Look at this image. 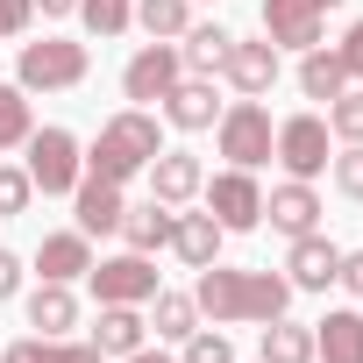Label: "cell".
Instances as JSON below:
<instances>
[{"label": "cell", "mask_w": 363, "mask_h": 363, "mask_svg": "<svg viewBox=\"0 0 363 363\" xmlns=\"http://www.w3.org/2000/svg\"><path fill=\"white\" fill-rule=\"evenodd\" d=\"M178 79H186V57H178V43H143L121 72V93L128 100H164Z\"/></svg>", "instance_id": "cell-9"}, {"label": "cell", "mask_w": 363, "mask_h": 363, "mask_svg": "<svg viewBox=\"0 0 363 363\" xmlns=\"http://www.w3.org/2000/svg\"><path fill=\"white\" fill-rule=\"evenodd\" d=\"M86 72H93V50L72 43V36L22 43V57H15V86H22V93H65V86H79Z\"/></svg>", "instance_id": "cell-3"}, {"label": "cell", "mask_w": 363, "mask_h": 363, "mask_svg": "<svg viewBox=\"0 0 363 363\" xmlns=\"http://www.w3.org/2000/svg\"><path fill=\"white\" fill-rule=\"evenodd\" d=\"M29 200H36V186H29V171H15V164H0V221H8V214H29Z\"/></svg>", "instance_id": "cell-32"}, {"label": "cell", "mask_w": 363, "mask_h": 363, "mask_svg": "<svg viewBox=\"0 0 363 363\" xmlns=\"http://www.w3.org/2000/svg\"><path fill=\"white\" fill-rule=\"evenodd\" d=\"M221 235H228V228H221L214 214H178V221H171V250H178L186 271H207V264L221 257Z\"/></svg>", "instance_id": "cell-20"}, {"label": "cell", "mask_w": 363, "mask_h": 363, "mask_svg": "<svg viewBox=\"0 0 363 363\" xmlns=\"http://www.w3.org/2000/svg\"><path fill=\"white\" fill-rule=\"evenodd\" d=\"M157 150H164L157 114L128 107V114L100 121V135H93V150H86V171H93V178H107V186H128L135 171H150V157H157Z\"/></svg>", "instance_id": "cell-2"}, {"label": "cell", "mask_w": 363, "mask_h": 363, "mask_svg": "<svg viewBox=\"0 0 363 363\" xmlns=\"http://www.w3.org/2000/svg\"><path fill=\"white\" fill-rule=\"evenodd\" d=\"M228 43H235V36H228L221 22H186V36H178V57H186L193 79H214V72L228 65Z\"/></svg>", "instance_id": "cell-21"}, {"label": "cell", "mask_w": 363, "mask_h": 363, "mask_svg": "<svg viewBox=\"0 0 363 363\" xmlns=\"http://www.w3.org/2000/svg\"><path fill=\"white\" fill-rule=\"evenodd\" d=\"M178 363H235V342L221 335V328H193L186 335V356Z\"/></svg>", "instance_id": "cell-30"}, {"label": "cell", "mask_w": 363, "mask_h": 363, "mask_svg": "<svg viewBox=\"0 0 363 363\" xmlns=\"http://www.w3.org/2000/svg\"><path fill=\"white\" fill-rule=\"evenodd\" d=\"M264 221H271L278 235H313V228H320V193L306 186V178H285V186L264 193Z\"/></svg>", "instance_id": "cell-12"}, {"label": "cell", "mask_w": 363, "mask_h": 363, "mask_svg": "<svg viewBox=\"0 0 363 363\" xmlns=\"http://www.w3.org/2000/svg\"><path fill=\"white\" fill-rule=\"evenodd\" d=\"M299 93H306V100H335V93H349V72H342V57H335L328 43L299 50Z\"/></svg>", "instance_id": "cell-24"}, {"label": "cell", "mask_w": 363, "mask_h": 363, "mask_svg": "<svg viewBox=\"0 0 363 363\" xmlns=\"http://www.w3.org/2000/svg\"><path fill=\"white\" fill-rule=\"evenodd\" d=\"M221 72H228V86H235L242 100H264V93L278 86L285 57H278V43H271V36H257V43H242V36H235V43H228V65H221Z\"/></svg>", "instance_id": "cell-10"}, {"label": "cell", "mask_w": 363, "mask_h": 363, "mask_svg": "<svg viewBox=\"0 0 363 363\" xmlns=\"http://www.w3.org/2000/svg\"><path fill=\"white\" fill-rule=\"evenodd\" d=\"M313 363H363V313L335 306L328 320H313Z\"/></svg>", "instance_id": "cell-19"}, {"label": "cell", "mask_w": 363, "mask_h": 363, "mask_svg": "<svg viewBox=\"0 0 363 363\" xmlns=\"http://www.w3.org/2000/svg\"><path fill=\"white\" fill-rule=\"evenodd\" d=\"M264 363H313V328L299 320H264Z\"/></svg>", "instance_id": "cell-25"}, {"label": "cell", "mask_w": 363, "mask_h": 363, "mask_svg": "<svg viewBox=\"0 0 363 363\" xmlns=\"http://www.w3.org/2000/svg\"><path fill=\"white\" fill-rule=\"evenodd\" d=\"M328 171H335V193L363 200V143H342V157H335Z\"/></svg>", "instance_id": "cell-33"}, {"label": "cell", "mask_w": 363, "mask_h": 363, "mask_svg": "<svg viewBox=\"0 0 363 363\" xmlns=\"http://www.w3.org/2000/svg\"><path fill=\"white\" fill-rule=\"evenodd\" d=\"M306 8H313V15H328V8H342V0H306Z\"/></svg>", "instance_id": "cell-42"}, {"label": "cell", "mask_w": 363, "mask_h": 363, "mask_svg": "<svg viewBox=\"0 0 363 363\" xmlns=\"http://www.w3.org/2000/svg\"><path fill=\"white\" fill-rule=\"evenodd\" d=\"M86 278H93V299H100V306H150V299L164 292V285H157V271H150V257H135V250H128V257L93 264Z\"/></svg>", "instance_id": "cell-7"}, {"label": "cell", "mask_w": 363, "mask_h": 363, "mask_svg": "<svg viewBox=\"0 0 363 363\" xmlns=\"http://www.w3.org/2000/svg\"><path fill=\"white\" fill-rule=\"evenodd\" d=\"M264 36L278 50H313L320 43V15L306 8V0H264Z\"/></svg>", "instance_id": "cell-17"}, {"label": "cell", "mask_w": 363, "mask_h": 363, "mask_svg": "<svg viewBox=\"0 0 363 363\" xmlns=\"http://www.w3.org/2000/svg\"><path fill=\"white\" fill-rule=\"evenodd\" d=\"M29 328H36L43 342L72 335V328H79V299H72V285H50V278H43V285L29 292Z\"/></svg>", "instance_id": "cell-23"}, {"label": "cell", "mask_w": 363, "mask_h": 363, "mask_svg": "<svg viewBox=\"0 0 363 363\" xmlns=\"http://www.w3.org/2000/svg\"><path fill=\"white\" fill-rule=\"evenodd\" d=\"M200 186H207V171H200L193 150H157L150 157V200L186 207V200H200Z\"/></svg>", "instance_id": "cell-11"}, {"label": "cell", "mask_w": 363, "mask_h": 363, "mask_svg": "<svg viewBox=\"0 0 363 363\" xmlns=\"http://www.w3.org/2000/svg\"><path fill=\"white\" fill-rule=\"evenodd\" d=\"M285 271H292V292H328V285H335V271H342V250H335L320 228H313V235H292Z\"/></svg>", "instance_id": "cell-14"}, {"label": "cell", "mask_w": 363, "mask_h": 363, "mask_svg": "<svg viewBox=\"0 0 363 363\" xmlns=\"http://www.w3.org/2000/svg\"><path fill=\"white\" fill-rule=\"evenodd\" d=\"M0 363H43V335H22V342H8V349H0Z\"/></svg>", "instance_id": "cell-37"}, {"label": "cell", "mask_w": 363, "mask_h": 363, "mask_svg": "<svg viewBox=\"0 0 363 363\" xmlns=\"http://www.w3.org/2000/svg\"><path fill=\"white\" fill-rule=\"evenodd\" d=\"M271 157L292 171V178H313L335 164V150H328V114H292V121H278V143H271Z\"/></svg>", "instance_id": "cell-6"}, {"label": "cell", "mask_w": 363, "mask_h": 363, "mask_svg": "<svg viewBox=\"0 0 363 363\" xmlns=\"http://www.w3.org/2000/svg\"><path fill=\"white\" fill-rule=\"evenodd\" d=\"M15 292H22V257L0 250V299H15Z\"/></svg>", "instance_id": "cell-39"}, {"label": "cell", "mask_w": 363, "mask_h": 363, "mask_svg": "<svg viewBox=\"0 0 363 363\" xmlns=\"http://www.w3.org/2000/svg\"><path fill=\"white\" fill-rule=\"evenodd\" d=\"M171 221H178V207H164V200L121 207V242H128L135 257H150V250H164V242H171Z\"/></svg>", "instance_id": "cell-22"}, {"label": "cell", "mask_w": 363, "mask_h": 363, "mask_svg": "<svg viewBox=\"0 0 363 363\" xmlns=\"http://www.w3.org/2000/svg\"><path fill=\"white\" fill-rule=\"evenodd\" d=\"M36 135V114H29V93L22 86H0V150H22Z\"/></svg>", "instance_id": "cell-28"}, {"label": "cell", "mask_w": 363, "mask_h": 363, "mask_svg": "<svg viewBox=\"0 0 363 363\" xmlns=\"http://www.w3.org/2000/svg\"><path fill=\"white\" fill-rule=\"evenodd\" d=\"M335 57H342V72H349V86H356V79H363V22L335 43Z\"/></svg>", "instance_id": "cell-36"}, {"label": "cell", "mask_w": 363, "mask_h": 363, "mask_svg": "<svg viewBox=\"0 0 363 363\" xmlns=\"http://www.w3.org/2000/svg\"><path fill=\"white\" fill-rule=\"evenodd\" d=\"M36 22V0H0V43H8V36H22Z\"/></svg>", "instance_id": "cell-35"}, {"label": "cell", "mask_w": 363, "mask_h": 363, "mask_svg": "<svg viewBox=\"0 0 363 363\" xmlns=\"http://www.w3.org/2000/svg\"><path fill=\"white\" fill-rule=\"evenodd\" d=\"M22 150H29L22 171H29V186H36V193H72L79 178H86V150H79L72 128H36Z\"/></svg>", "instance_id": "cell-5"}, {"label": "cell", "mask_w": 363, "mask_h": 363, "mask_svg": "<svg viewBox=\"0 0 363 363\" xmlns=\"http://www.w3.org/2000/svg\"><path fill=\"white\" fill-rule=\"evenodd\" d=\"M214 143H221V157H228L235 171H257V164H271L278 121H271V107H264V100H235V107H221Z\"/></svg>", "instance_id": "cell-4"}, {"label": "cell", "mask_w": 363, "mask_h": 363, "mask_svg": "<svg viewBox=\"0 0 363 363\" xmlns=\"http://www.w3.org/2000/svg\"><path fill=\"white\" fill-rule=\"evenodd\" d=\"M157 107H164V121H171V128H186V135H200V128H214V121H221L214 79H193V72L178 79V86H171V93H164Z\"/></svg>", "instance_id": "cell-13"}, {"label": "cell", "mask_w": 363, "mask_h": 363, "mask_svg": "<svg viewBox=\"0 0 363 363\" xmlns=\"http://www.w3.org/2000/svg\"><path fill=\"white\" fill-rule=\"evenodd\" d=\"M328 135L363 143V93H335V100H328Z\"/></svg>", "instance_id": "cell-31"}, {"label": "cell", "mask_w": 363, "mask_h": 363, "mask_svg": "<svg viewBox=\"0 0 363 363\" xmlns=\"http://www.w3.org/2000/svg\"><path fill=\"white\" fill-rule=\"evenodd\" d=\"M193 320H200L193 292H157V299H150V328H157V342H186Z\"/></svg>", "instance_id": "cell-26"}, {"label": "cell", "mask_w": 363, "mask_h": 363, "mask_svg": "<svg viewBox=\"0 0 363 363\" xmlns=\"http://www.w3.org/2000/svg\"><path fill=\"white\" fill-rule=\"evenodd\" d=\"M43 15H79V0H36Z\"/></svg>", "instance_id": "cell-41"}, {"label": "cell", "mask_w": 363, "mask_h": 363, "mask_svg": "<svg viewBox=\"0 0 363 363\" xmlns=\"http://www.w3.org/2000/svg\"><path fill=\"white\" fill-rule=\"evenodd\" d=\"M135 22H143L157 43H171V36H186V22H193V0H135Z\"/></svg>", "instance_id": "cell-27"}, {"label": "cell", "mask_w": 363, "mask_h": 363, "mask_svg": "<svg viewBox=\"0 0 363 363\" xmlns=\"http://www.w3.org/2000/svg\"><path fill=\"white\" fill-rule=\"evenodd\" d=\"M36 271H43L50 285H72V278H86V271H93V235H79V228H65V235H43V242H36Z\"/></svg>", "instance_id": "cell-16"}, {"label": "cell", "mask_w": 363, "mask_h": 363, "mask_svg": "<svg viewBox=\"0 0 363 363\" xmlns=\"http://www.w3.org/2000/svg\"><path fill=\"white\" fill-rule=\"evenodd\" d=\"M121 363H178V356H164V349H150V342H143V349H135V356H121Z\"/></svg>", "instance_id": "cell-40"}, {"label": "cell", "mask_w": 363, "mask_h": 363, "mask_svg": "<svg viewBox=\"0 0 363 363\" xmlns=\"http://www.w3.org/2000/svg\"><path fill=\"white\" fill-rule=\"evenodd\" d=\"M200 193H207V214H214L228 235H242V228H257V221H264V186H257L250 171H235V164L214 178V186H200Z\"/></svg>", "instance_id": "cell-8"}, {"label": "cell", "mask_w": 363, "mask_h": 363, "mask_svg": "<svg viewBox=\"0 0 363 363\" xmlns=\"http://www.w3.org/2000/svg\"><path fill=\"white\" fill-rule=\"evenodd\" d=\"M86 342H93L100 356H114V363H121V356H135V349L150 342V320H143L135 306H100V320H93V335H86Z\"/></svg>", "instance_id": "cell-18"}, {"label": "cell", "mask_w": 363, "mask_h": 363, "mask_svg": "<svg viewBox=\"0 0 363 363\" xmlns=\"http://www.w3.org/2000/svg\"><path fill=\"white\" fill-rule=\"evenodd\" d=\"M193 306L214 328H242V320H278L292 306V278L278 271H228L221 257L207 271H193Z\"/></svg>", "instance_id": "cell-1"}, {"label": "cell", "mask_w": 363, "mask_h": 363, "mask_svg": "<svg viewBox=\"0 0 363 363\" xmlns=\"http://www.w3.org/2000/svg\"><path fill=\"white\" fill-rule=\"evenodd\" d=\"M121 186H107V178H79V186H72V214H79V235H114L121 228Z\"/></svg>", "instance_id": "cell-15"}, {"label": "cell", "mask_w": 363, "mask_h": 363, "mask_svg": "<svg viewBox=\"0 0 363 363\" xmlns=\"http://www.w3.org/2000/svg\"><path fill=\"white\" fill-rule=\"evenodd\" d=\"M335 285H349V292L363 299V250H342V271H335Z\"/></svg>", "instance_id": "cell-38"}, {"label": "cell", "mask_w": 363, "mask_h": 363, "mask_svg": "<svg viewBox=\"0 0 363 363\" xmlns=\"http://www.w3.org/2000/svg\"><path fill=\"white\" fill-rule=\"evenodd\" d=\"M79 22L107 43V36H121V29L135 22V0H79Z\"/></svg>", "instance_id": "cell-29"}, {"label": "cell", "mask_w": 363, "mask_h": 363, "mask_svg": "<svg viewBox=\"0 0 363 363\" xmlns=\"http://www.w3.org/2000/svg\"><path fill=\"white\" fill-rule=\"evenodd\" d=\"M43 363H107V356H100L93 342H65V335H57V342H43Z\"/></svg>", "instance_id": "cell-34"}]
</instances>
